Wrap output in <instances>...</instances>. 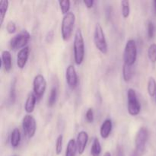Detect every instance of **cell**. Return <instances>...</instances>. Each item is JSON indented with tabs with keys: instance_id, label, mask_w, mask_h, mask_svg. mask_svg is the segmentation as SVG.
<instances>
[{
	"instance_id": "cell-15",
	"label": "cell",
	"mask_w": 156,
	"mask_h": 156,
	"mask_svg": "<svg viewBox=\"0 0 156 156\" xmlns=\"http://www.w3.org/2000/svg\"><path fill=\"white\" fill-rule=\"evenodd\" d=\"M37 98L36 95L34 93H30L27 97V100L25 101V105H24V110L27 114H30L34 111L35 108V105H36Z\"/></svg>"
},
{
	"instance_id": "cell-9",
	"label": "cell",
	"mask_w": 156,
	"mask_h": 156,
	"mask_svg": "<svg viewBox=\"0 0 156 156\" xmlns=\"http://www.w3.org/2000/svg\"><path fill=\"white\" fill-rule=\"evenodd\" d=\"M47 88V81L43 75L38 74L33 81L34 93L37 98H41L44 94Z\"/></svg>"
},
{
	"instance_id": "cell-27",
	"label": "cell",
	"mask_w": 156,
	"mask_h": 156,
	"mask_svg": "<svg viewBox=\"0 0 156 156\" xmlns=\"http://www.w3.org/2000/svg\"><path fill=\"white\" fill-rule=\"evenodd\" d=\"M15 83H16V81L15 80V82L12 83V87H11L10 90V94H9V101H10V103L13 105L15 103V100H16V90H15Z\"/></svg>"
},
{
	"instance_id": "cell-14",
	"label": "cell",
	"mask_w": 156,
	"mask_h": 156,
	"mask_svg": "<svg viewBox=\"0 0 156 156\" xmlns=\"http://www.w3.org/2000/svg\"><path fill=\"white\" fill-rule=\"evenodd\" d=\"M2 62L5 71L9 73L12 67V55L9 50H3L2 52Z\"/></svg>"
},
{
	"instance_id": "cell-3",
	"label": "cell",
	"mask_w": 156,
	"mask_h": 156,
	"mask_svg": "<svg viewBox=\"0 0 156 156\" xmlns=\"http://www.w3.org/2000/svg\"><path fill=\"white\" fill-rule=\"evenodd\" d=\"M75 22H76V15L72 12H69L62 18V24H61V33H62V40L64 41H68L72 37L74 30Z\"/></svg>"
},
{
	"instance_id": "cell-28",
	"label": "cell",
	"mask_w": 156,
	"mask_h": 156,
	"mask_svg": "<svg viewBox=\"0 0 156 156\" xmlns=\"http://www.w3.org/2000/svg\"><path fill=\"white\" fill-rule=\"evenodd\" d=\"M6 30L10 34L15 33V31H16V24H15V23L12 21H9L6 24Z\"/></svg>"
},
{
	"instance_id": "cell-6",
	"label": "cell",
	"mask_w": 156,
	"mask_h": 156,
	"mask_svg": "<svg viewBox=\"0 0 156 156\" xmlns=\"http://www.w3.org/2000/svg\"><path fill=\"white\" fill-rule=\"evenodd\" d=\"M30 39V34L27 30H24L14 36L10 41V47L12 50H21L27 47Z\"/></svg>"
},
{
	"instance_id": "cell-7",
	"label": "cell",
	"mask_w": 156,
	"mask_h": 156,
	"mask_svg": "<svg viewBox=\"0 0 156 156\" xmlns=\"http://www.w3.org/2000/svg\"><path fill=\"white\" fill-rule=\"evenodd\" d=\"M127 110L131 116H137L141 111V105L137 98L136 91L129 88L127 91Z\"/></svg>"
},
{
	"instance_id": "cell-24",
	"label": "cell",
	"mask_w": 156,
	"mask_h": 156,
	"mask_svg": "<svg viewBox=\"0 0 156 156\" xmlns=\"http://www.w3.org/2000/svg\"><path fill=\"white\" fill-rule=\"evenodd\" d=\"M148 56L152 62H156V44H152L148 49Z\"/></svg>"
},
{
	"instance_id": "cell-5",
	"label": "cell",
	"mask_w": 156,
	"mask_h": 156,
	"mask_svg": "<svg viewBox=\"0 0 156 156\" xmlns=\"http://www.w3.org/2000/svg\"><path fill=\"white\" fill-rule=\"evenodd\" d=\"M137 47L135 41L133 39L129 40L125 45L123 52V60L124 64L132 66L136 61Z\"/></svg>"
},
{
	"instance_id": "cell-11",
	"label": "cell",
	"mask_w": 156,
	"mask_h": 156,
	"mask_svg": "<svg viewBox=\"0 0 156 156\" xmlns=\"http://www.w3.org/2000/svg\"><path fill=\"white\" fill-rule=\"evenodd\" d=\"M88 141V134L85 131H80L78 133L77 139H76V145H77L78 152L79 155H82L84 153L86 148L87 143Z\"/></svg>"
},
{
	"instance_id": "cell-12",
	"label": "cell",
	"mask_w": 156,
	"mask_h": 156,
	"mask_svg": "<svg viewBox=\"0 0 156 156\" xmlns=\"http://www.w3.org/2000/svg\"><path fill=\"white\" fill-rule=\"evenodd\" d=\"M29 53H30V49L28 47H24V48L21 49L18 51L16 61L17 66L20 69H23L26 66L29 57Z\"/></svg>"
},
{
	"instance_id": "cell-36",
	"label": "cell",
	"mask_w": 156,
	"mask_h": 156,
	"mask_svg": "<svg viewBox=\"0 0 156 156\" xmlns=\"http://www.w3.org/2000/svg\"><path fill=\"white\" fill-rule=\"evenodd\" d=\"M13 156H17V155H13Z\"/></svg>"
},
{
	"instance_id": "cell-21",
	"label": "cell",
	"mask_w": 156,
	"mask_h": 156,
	"mask_svg": "<svg viewBox=\"0 0 156 156\" xmlns=\"http://www.w3.org/2000/svg\"><path fill=\"white\" fill-rule=\"evenodd\" d=\"M123 77L125 82H129L130 79H132L133 75V72L132 66L123 64Z\"/></svg>"
},
{
	"instance_id": "cell-22",
	"label": "cell",
	"mask_w": 156,
	"mask_h": 156,
	"mask_svg": "<svg viewBox=\"0 0 156 156\" xmlns=\"http://www.w3.org/2000/svg\"><path fill=\"white\" fill-rule=\"evenodd\" d=\"M147 91L151 97H154L156 94V81L153 77L149 79L147 84Z\"/></svg>"
},
{
	"instance_id": "cell-29",
	"label": "cell",
	"mask_w": 156,
	"mask_h": 156,
	"mask_svg": "<svg viewBox=\"0 0 156 156\" xmlns=\"http://www.w3.org/2000/svg\"><path fill=\"white\" fill-rule=\"evenodd\" d=\"M85 119L87 122L89 123H92L94 121V112H93L92 108H88L85 114Z\"/></svg>"
},
{
	"instance_id": "cell-20",
	"label": "cell",
	"mask_w": 156,
	"mask_h": 156,
	"mask_svg": "<svg viewBox=\"0 0 156 156\" xmlns=\"http://www.w3.org/2000/svg\"><path fill=\"white\" fill-rule=\"evenodd\" d=\"M57 88L56 87H53L50 90V95H49L48 101H47V105L49 108H52L56 104V100H57Z\"/></svg>"
},
{
	"instance_id": "cell-13",
	"label": "cell",
	"mask_w": 156,
	"mask_h": 156,
	"mask_svg": "<svg viewBox=\"0 0 156 156\" xmlns=\"http://www.w3.org/2000/svg\"><path fill=\"white\" fill-rule=\"evenodd\" d=\"M113 123L112 120L111 119H106L105 121L102 123L100 128V135L102 139L105 140L109 137L111 135V133L112 131Z\"/></svg>"
},
{
	"instance_id": "cell-1",
	"label": "cell",
	"mask_w": 156,
	"mask_h": 156,
	"mask_svg": "<svg viewBox=\"0 0 156 156\" xmlns=\"http://www.w3.org/2000/svg\"><path fill=\"white\" fill-rule=\"evenodd\" d=\"M73 50L75 62L76 65H81L85 58V42L82 30L80 29H77L75 34Z\"/></svg>"
},
{
	"instance_id": "cell-2",
	"label": "cell",
	"mask_w": 156,
	"mask_h": 156,
	"mask_svg": "<svg viewBox=\"0 0 156 156\" xmlns=\"http://www.w3.org/2000/svg\"><path fill=\"white\" fill-rule=\"evenodd\" d=\"M149 139V131L146 127H141L135 136V149L130 156H143L146 145Z\"/></svg>"
},
{
	"instance_id": "cell-34",
	"label": "cell",
	"mask_w": 156,
	"mask_h": 156,
	"mask_svg": "<svg viewBox=\"0 0 156 156\" xmlns=\"http://www.w3.org/2000/svg\"><path fill=\"white\" fill-rule=\"evenodd\" d=\"M153 9H154V12L156 15V1L153 2Z\"/></svg>"
},
{
	"instance_id": "cell-26",
	"label": "cell",
	"mask_w": 156,
	"mask_h": 156,
	"mask_svg": "<svg viewBox=\"0 0 156 156\" xmlns=\"http://www.w3.org/2000/svg\"><path fill=\"white\" fill-rule=\"evenodd\" d=\"M62 140H63V136L62 135L58 136L57 139L56 141V147H55V151H56V154L59 155V154L62 152Z\"/></svg>"
},
{
	"instance_id": "cell-16",
	"label": "cell",
	"mask_w": 156,
	"mask_h": 156,
	"mask_svg": "<svg viewBox=\"0 0 156 156\" xmlns=\"http://www.w3.org/2000/svg\"><path fill=\"white\" fill-rule=\"evenodd\" d=\"M21 135L20 130L18 128H15L12 130V133H11L10 137V143L11 146L13 148H17L19 146L20 143H21Z\"/></svg>"
},
{
	"instance_id": "cell-37",
	"label": "cell",
	"mask_w": 156,
	"mask_h": 156,
	"mask_svg": "<svg viewBox=\"0 0 156 156\" xmlns=\"http://www.w3.org/2000/svg\"><path fill=\"white\" fill-rule=\"evenodd\" d=\"M155 97H156V94H155Z\"/></svg>"
},
{
	"instance_id": "cell-8",
	"label": "cell",
	"mask_w": 156,
	"mask_h": 156,
	"mask_svg": "<svg viewBox=\"0 0 156 156\" xmlns=\"http://www.w3.org/2000/svg\"><path fill=\"white\" fill-rule=\"evenodd\" d=\"M22 128L27 138L30 139L34 136L37 129V123L34 117L29 114L24 116L22 119Z\"/></svg>"
},
{
	"instance_id": "cell-31",
	"label": "cell",
	"mask_w": 156,
	"mask_h": 156,
	"mask_svg": "<svg viewBox=\"0 0 156 156\" xmlns=\"http://www.w3.org/2000/svg\"><path fill=\"white\" fill-rule=\"evenodd\" d=\"M53 38H54V32L53 30H50L47 33V36H46V41L47 43H51L53 41Z\"/></svg>"
},
{
	"instance_id": "cell-4",
	"label": "cell",
	"mask_w": 156,
	"mask_h": 156,
	"mask_svg": "<svg viewBox=\"0 0 156 156\" xmlns=\"http://www.w3.org/2000/svg\"><path fill=\"white\" fill-rule=\"evenodd\" d=\"M94 44L96 48L102 53L106 54L108 51V46L105 37V32L100 24H97L94 27Z\"/></svg>"
},
{
	"instance_id": "cell-33",
	"label": "cell",
	"mask_w": 156,
	"mask_h": 156,
	"mask_svg": "<svg viewBox=\"0 0 156 156\" xmlns=\"http://www.w3.org/2000/svg\"><path fill=\"white\" fill-rule=\"evenodd\" d=\"M83 3L88 9H91L94 5V2L93 0H85V1H83Z\"/></svg>"
},
{
	"instance_id": "cell-23",
	"label": "cell",
	"mask_w": 156,
	"mask_h": 156,
	"mask_svg": "<svg viewBox=\"0 0 156 156\" xmlns=\"http://www.w3.org/2000/svg\"><path fill=\"white\" fill-rule=\"evenodd\" d=\"M121 11L122 15L124 18H128L130 14V5L128 0H123L121 2Z\"/></svg>"
},
{
	"instance_id": "cell-18",
	"label": "cell",
	"mask_w": 156,
	"mask_h": 156,
	"mask_svg": "<svg viewBox=\"0 0 156 156\" xmlns=\"http://www.w3.org/2000/svg\"><path fill=\"white\" fill-rule=\"evenodd\" d=\"M101 154V143L98 138H94L92 142L91 148V156H100Z\"/></svg>"
},
{
	"instance_id": "cell-25",
	"label": "cell",
	"mask_w": 156,
	"mask_h": 156,
	"mask_svg": "<svg viewBox=\"0 0 156 156\" xmlns=\"http://www.w3.org/2000/svg\"><path fill=\"white\" fill-rule=\"evenodd\" d=\"M59 7H60L61 12L64 15L68 14L70 10V1L69 0H64V1H59Z\"/></svg>"
},
{
	"instance_id": "cell-30",
	"label": "cell",
	"mask_w": 156,
	"mask_h": 156,
	"mask_svg": "<svg viewBox=\"0 0 156 156\" xmlns=\"http://www.w3.org/2000/svg\"><path fill=\"white\" fill-rule=\"evenodd\" d=\"M154 34H155V26L152 21H149L148 23V37L149 39L153 38Z\"/></svg>"
},
{
	"instance_id": "cell-19",
	"label": "cell",
	"mask_w": 156,
	"mask_h": 156,
	"mask_svg": "<svg viewBox=\"0 0 156 156\" xmlns=\"http://www.w3.org/2000/svg\"><path fill=\"white\" fill-rule=\"evenodd\" d=\"M9 2L8 0H2L0 2V24H3V21H4L6 13H7L8 9H9Z\"/></svg>"
},
{
	"instance_id": "cell-35",
	"label": "cell",
	"mask_w": 156,
	"mask_h": 156,
	"mask_svg": "<svg viewBox=\"0 0 156 156\" xmlns=\"http://www.w3.org/2000/svg\"><path fill=\"white\" fill-rule=\"evenodd\" d=\"M104 156H111V154L109 152H106L105 153V155H104Z\"/></svg>"
},
{
	"instance_id": "cell-17",
	"label": "cell",
	"mask_w": 156,
	"mask_h": 156,
	"mask_svg": "<svg viewBox=\"0 0 156 156\" xmlns=\"http://www.w3.org/2000/svg\"><path fill=\"white\" fill-rule=\"evenodd\" d=\"M77 151L78 149L77 145H76V141L74 139H71L68 142V144H67L65 156H76Z\"/></svg>"
},
{
	"instance_id": "cell-32",
	"label": "cell",
	"mask_w": 156,
	"mask_h": 156,
	"mask_svg": "<svg viewBox=\"0 0 156 156\" xmlns=\"http://www.w3.org/2000/svg\"><path fill=\"white\" fill-rule=\"evenodd\" d=\"M116 156H125L123 146H117V150H116Z\"/></svg>"
},
{
	"instance_id": "cell-10",
	"label": "cell",
	"mask_w": 156,
	"mask_h": 156,
	"mask_svg": "<svg viewBox=\"0 0 156 156\" xmlns=\"http://www.w3.org/2000/svg\"><path fill=\"white\" fill-rule=\"evenodd\" d=\"M66 80L69 87L71 89H75L77 87L79 79H78V75L76 70L73 65L68 66L66 70Z\"/></svg>"
}]
</instances>
